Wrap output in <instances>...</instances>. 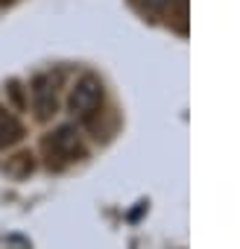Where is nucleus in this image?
I'll return each instance as SVG.
<instances>
[{"label":"nucleus","instance_id":"1","mask_svg":"<svg viewBox=\"0 0 240 249\" xmlns=\"http://www.w3.org/2000/svg\"><path fill=\"white\" fill-rule=\"evenodd\" d=\"M103 103V82L100 76L94 73H82L73 88H70V97H68V108L76 114V117H91Z\"/></svg>","mask_w":240,"mask_h":249},{"label":"nucleus","instance_id":"2","mask_svg":"<svg viewBox=\"0 0 240 249\" xmlns=\"http://www.w3.org/2000/svg\"><path fill=\"white\" fill-rule=\"evenodd\" d=\"M79 153L82 150H79V138H76L73 126H59L56 132H50L44 138V156H47L50 167H65V164L76 161Z\"/></svg>","mask_w":240,"mask_h":249},{"label":"nucleus","instance_id":"3","mask_svg":"<svg viewBox=\"0 0 240 249\" xmlns=\"http://www.w3.org/2000/svg\"><path fill=\"white\" fill-rule=\"evenodd\" d=\"M56 82L59 79L53 73H41L33 79V106L41 120H47L56 111Z\"/></svg>","mask_w":240,"mask_h":249},{"label":"nucleus","instance_id":"4","mask_svg":"<svg viewBox=\"0 0 240 249\" xmlns=\"http://www.w3.org/2000/svg\"><path fill=\"white\" fill-rule=\"evenodd\" d=\"M21 135H24L21 123H18L6 108H0V150H3V147H12Z\"/></svg>","mask_w":240,"mask_h":249},{"label":"nucleus","instance_id":"5","mask_svg":"<svg viewBox=\"0 0 240 249\" xmlns=\"http://www.w3.org/2000/svg\"><path fill=\"white\" fill-rule=\"evenodd\" d=\"M144 3H150L153 9H164V6H170L173 0H144Z\"/></svg>","mask_w":240,"mask_h":249}]
</instances>
